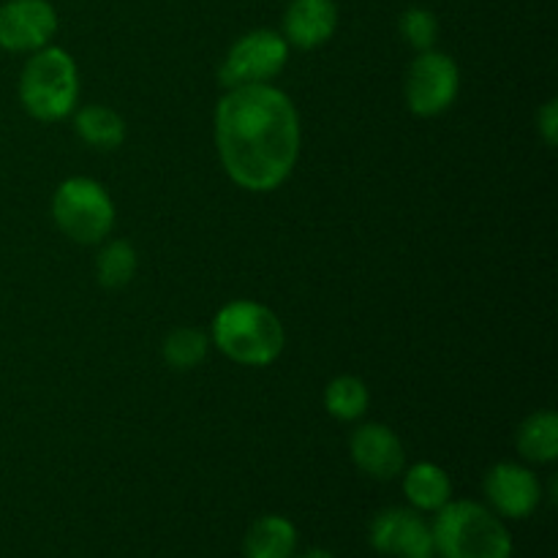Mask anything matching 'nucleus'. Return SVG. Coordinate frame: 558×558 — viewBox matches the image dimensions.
I'll use <instances>...</instances> for the list:
<instances>
[{
    "label": "nucleus",
    "instance_id": "obj_7",
    "mask_svg": "<svg viewBox=\"0 0 558 558\" xmlns=\"http://www.w3.org/2000/svg\"><path fill=\"white\" fill-rule=\"evenodd\" d=\"M403 90H407V107L417 118H436L456 104L461 90V71L450 54L425 49L409 65Z\"/></svg>",
    "mask_w": 558,
    "mask_h": 558
},
{
    "label": "nucleus",
    "instance_id": "obj_21",
    "mask_svg": "<svg viewBox=\"0 0 558 558\" xmlns=\"http://www.w3.org/2000/svg\"><path fill=\"white\" fill-rule=\"evenodd\" d=\"M537 131L543 134L545 145L556 147V142H558V101L556 98H550V101L537 112Z\"/></svg>",
    "mask_w": 558,
    "mask_h": 558
},
{
    "label": "nucleus",
    "instance_id": "obj_18",
    "mask_svg": "<svg viewBox=\"0 0 558 558\" xmlns=\"http://www.w3.org/2000/svg\"><path fill=\"white\" fill-rule=\"evenodd\" d=\"M207 352H210V336L205 330H196V327H178V330L169 332L161 347L163 360L174 371L199 368Z\"/></svg>",
    "mask_w": 558,
    "mask_h": 558
},
{
    "label": "nucleus",
    "instance_id": "obj_3",
    "mask_svg": "<svg viewBox=\"0 0 558 558\" xmlns=\"http://www.w3.org/2000/svg\"><path fill=\"white\" fill-rule=\"evenodd\" d=\"M441 558H512V534L490 507L447 501L430 526Z\"/></svg>",
    "mask_w": 558,
    "mask_h": 558
},
{
    "label": "nucleus",
    "instance_id": "obj_9",
    "mask_svg": "<svg viewBox=\"0 0 558 558\" xmlns=\"http://www.w3.org/2000/svg\"><path fill=\"white\" fill-rule=\"evenodd\" d=\"M371 545L390 558H434V532L417 510L390 507L371 523Z\"/></svg>",
    "mask_w": 558,
    "mask_h": 558
},
{
    "label": "nucleus",
    "instance_id": "obj_2",
    "mask_svg": "<svg viewBox=\"0 0 558 558\" xmlns=\"http://www.w3.org/2000/svg\"><path fill=\"white\" fill-rule=\"evenodd\" d=\"M210 341L232 363L265 368L281 357L287 332L276 311L267 305L256 300H232L213 319Z\"/></svg>",
    "mask_w": 558,
    "mask_h": 558
},
{
    "label": "nucleus",
    "instance_id": "obj_19",
    "mask_svg": "<svg viewBox=\"0 0 558 558\" xmlns=\"http://www.w3.org/2000/svg\"><path fill=\"white\" fill-rule=\"evenodd\" d=\"M136 267H140V259H136L134 245L125 243V240H112V243L104 245L96 259L98 283L107 289L129 287L131 278L136 276Z\"/></svg>",
    "mask_w": 558,
    "mask_h": 558
},
{
    "label": "nucleus",
    "instance_id": "obj_11",
    "mask_svg": "<svg viewBox=\"0 0 558 558\" xmlns=\"http://www.w3.org/2000/svg\"><path fill=\"white\" fill-rule=\"evenodd\" d=\"M354 466L374 480H392L407 466V450L392 428L381 423L360 425L349 441Z\"/></svg>",
    "mask_w": 558,
    "mask_h": 558
},
{
    "label": "nucleus",
    "instance_id": "obj_6",
    "mask_svg": "<svg viewBox=\"0 0 558 558\" xmlns=\"http://www.w3.org/2000/svg\"><path fill=\"white\" fill-rule=\"evenodd\" d=\"M289 60V44L281 33L267 31H251L240 36L232 44V49L223 58L221 69H218V80L227 87H243V85H265V82L276 80L283 71Z\"/></svg>",
    "mask_w": 558,
    "mask_h": 558
},
{
    "label": "nucleus",
    "instance_id": "obj_14",
    "mask_svg": "<svg viewBox=\"0 0 558 558\" xmlns=\"http://www.w3.org/2000/svg\"><path fill=\"white\" fill-rule=\"evenodd\" d=\"M403 494L417 512H439L452 499V480L436 463L420 461L403 474Z\"/></svg>",
    "mask_w": 558,
    "mask_h": 558
},
{
    "label": "nucleus",
    "instance_id": "obj_15",
    "mask_svg": "<svg viewBox=\"0 0 558 558\" xmlns=\"http://www.w3.org/2000/svg\"><path fill=\"white\" fill-rule=\"evenodd\" d=\"M74 129L80 140L96 150H114L125 140V120L104 104L74 109Z\"/></svg>",
    "mask_w": 558,
    "mask_h": 558
},
{
    "label": "nucleus",
    "instance_id": "obj_5",
    "mask_svg": "<svg viewBox=\"0 0 558 558\" xmlns=\"http://www.w3.org/2000/svg\"><path fill=\"white\" fill-rule=\"evenodd\" d=\"M52 218L74 243L98 245L114 227V202L98 180L69 178L54 191Z\"/></svg>",
    "mask_w": 558,
    "mask_h": 558
},
{
    "label": "nucleus",
    "instance_id": "obj_22",
    "mask_svg": "<svg viewBox=\"0 0 558 558\" xmlns=\"http://www.w3.org/2000/svg\"><path fill=\"white\" fill-rule=\"evenodd\" d=\"M298 558H336L330 554V550H325V548H311V550H305L303 556H298Z\"/></svg>",
    "mask_w": 558,
    "mask_h": 558
},
{
    "label": "nucleus",
    "instance_id": "obj_1",
    "mask_svg": "<svg viewBox=\"0 0 558 558\" xmlns=\"http://www.w3.org/2000/svg\"><path fill=\"white\" fill-rule=\"evenodd\" d=\"M216 145L223 169L240 189H281L300 158V114L276 85L229 87L216 109Z\"/></svg>",
    "mask_w": 558,
    "mask_h": 558
},
{
    "label": "nucleus",
    "instance_id": "obj_17",
    "mask_svg": "<svg viewBox=\"0 0 558 558\" xmlns=\"http://www.w3.org/2000/svg\"><path fill=\"white\" fill-rule=\"evenodd\" d=\"M368 387L357 376H336L325 390V409L341 423H354L368 412Z\"/></svg>",
    "mask_w": 558,
    "mask_h": 558
},
{
    "label": "nucleus",
    "instance_id": "obj_10",
    "mask_svg": "<svg viewBox=\"0 0 558 558\" xmlns=\"http://www.w3.org/2000/svg\"><path fill=\"white\" fill-rule=\"evenodd\" d=\"M485 496L499 518L523 521L537 512L539 501H543V485L532 469L501 461L485 474Z\"/></svg>",
    "mask_w": 558,
    "mask_h": 558
},
{
    "label": "nucleus",
    "instance_id": "obj_20",
    "mask_svg": "<svg viewBox=\"0 0 558 558\" xmlns=\"http://www.w3.org/2000/svg\"><path fill=\"white\" fill-rule=\"evenodd\" d=\"M401 36L409 47H414L417 52H425V49H434L436 38H439V22H436L434 11L423 9V5H412L401 14Z\"/></svg>",
    "mask_w": 558,
    "mask_h": 558
},
{
    "label": "nucleus",
    "instance_id": "obj_8",
    "mask_svg": "<svg viewBox=\"0 0 558 558\" xmlns=\"http://www.w3.org/2000/svg\"><path fill=\"white\" fill-rule=\"evenodd\" d=\"M58 33V11L49 0H5L0 5V49L38 52Z\"/></svg>",
    "mask_w": 558,
    "mask_h": 558
},
{
    "label": "nucleus",
    "instance_id": "obj_12",
    "mask_svg": "<svg viewBox=\"0 0 558 558\" xmlns=\"http://www.w3.org/2000/svg\"><path fill=\"white\" fill-rule=\"evenodd\" d=\"M338 31L336 0H292L283 14V38L289 47L316 49Z\"/></svg>",
    "mask_w": 558,
    "mask_h": 558
},
{
    "label": "nucleus",
    "instance_id": "obj_13",
    "mask_svg": "<svg viewBox=\"0 0 558 558\" xmlns=\"http://www.w3.org/2000/svg\"><path fill=\"white\" fill-rule=\"evenodd\" d=\"M298 529L283 515H265L251 523L243 539L245 558H294L298 554Z\"/></svg>",
    "mask_w": 558,
    "mask_h": 558
},
{
    "label": "nucleus",
    "instance_id": "obj_4",
    "mask_svg": "<svg viewBox=\"0 0 558 558\" xmlns=\"http://www.w3.org/2000/svg\"><path fill=\"white\" fill-rule=\"evenodd\" d=\"M20 101L38 123H58L74 114L80 101V71L60 47H44L27 58L20 74Z\"/></svg>",
    "mask_w": 558,
    "mask_h": 558
},
{
    "label": "nucleus",
    "instance_id": "obj_16",
    "mask_svg": "<svg viewBox=\"0 0 558 558\" xmlns=\"http://www.w3.org/2000/svg\"><path fill=\"white\" fill-rule=\"evenodd\" d=\"M518 452L532 463H554L558 458L556 412H534L518 428Z\"/></svg>",
    "mask_w": 558,
    "mask_h": 558
}]
</instances>
